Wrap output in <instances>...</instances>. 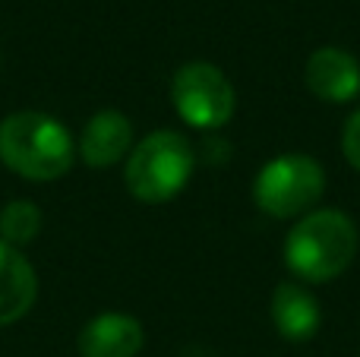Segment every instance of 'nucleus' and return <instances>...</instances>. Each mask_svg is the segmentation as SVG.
<instances>
[{"instance_id": "obj_1", "label": "nucleus", "mask_w": 360, "mask_h": 357, "mask_svg": "<svg viewBox=\"0 0 360 357\" xmlns=\"http://www.w3.org/2000/svg\"><path fill=\"white\" fill-rule=\"evenodd\" d=\"M76 145L57 117L16 111L0 120V162L25 181H57L73 168Z\"/></svg>"}, {"instance_id": "obj_2", "label": "nucleus", "mask_w": 360, "mask_h": 357, "mask_svg": "<svg viewBox=\"0 0 360 357\" xmlns=\"http://www.w3.org/2000/svg\"><path fill=\"white\" fill-rule=\"evenodd\" d=\"M360 244L357 225L338 209H316L304 215L285 238V263L297 278L323 285L338 278Z\"/></svg>"}, {"instance_id": "obj_3", "label": "nucleus", "mask_w": 360, "mask_h": 357, "mask_svg": "<svg viewBox=\"0 0 360 357\" xmlns=\"http://www.w3.org/2000/svg\"><path fill=\"white\" fill-rule=\"evenodd\" d=\"M193 164H196V152L184 133L155 130L143 143H136V149H130L124 181L133 200L146 206H162L186 187Z\"/></svg>"}, {"instance_id": "obj_4", "label": "nucleus", "mask_w": 360, "mask_h": 357, "mask_svg": "<svg viewBox=\"0 0 360 357\" xmlns=\"http://www.w3.org/2000/svg\"><path fill=\"white\" fill-rule=\"evenodd\" d=\"M326 190V171L316 158L288 152L262 164L253 181V202L272 219H294L319 202Z\"/></svg>"}, {"instance_id": "obj_5", "label": "nucleus", "mask_w": 360, "mask_h": 357, "mask_svg": "<svg viewBox=\"0 0 360 357\" xmlns=\"http://www.w3.org/2000/svg\"><path fill=\"white\" fill-rule=\"evenodd\" d=\"M171 101L184 124L196 130H218L234 117L237 95L231 79L215 63H184L171 79Z\"/></svg>"}, {"instance_id": "obj_6", "label": "nucleus", "mask_w": 360, "mask_h": 357, "mask_svg": "<svg viewBox=\"0 0 360 357\" xmlns=\"http://www.w3.org/2000/svg\"><path fill=\"white\" fill-rule=\"evenodd\" d=\"M304 82L326 105H345L360 95V63L345 48L326 44L307 57Z\"/></svg>"}, {"instance_id": "obj_7", "label": "nucleus", "mask_w": 360, "mask_h": 357, "mask_svg": "<svg viewBox=\"0 0 360 357\" xmlns=\"http://www.w3.org/2000/svg\"><path fill=\"white\" fill-rule=\"evenodd\" d=\"M133 149V124L120 111H98L89 117L79 136V158L89 168H111L120 158H127Z\"/></svg>"}, {"instance_id": "obj_8", "label": "nucleus", "mask_w": 360, "mask_h": 357, "mask_svg": "<svg viewBox=\"0 0 360 357\" xmlns=\"http://www.w3.org/2000/svg\"><path fill=\"white\" fill-rule=\"evenodd\" d=\"M143 323L127 313H98L79 332L82 357H136L143 351Z\"/></svg>"}, {"instance_id": "obj_9", "label": "nucleus", "mask_w": 360, "mask_h": 357, "mask_svg": "<svg viewBox=\"0 0 360 357\" xmlns=\"http://www.w3.org/2000/svg\"><path fill=\"white\" fill-rule=\"evenodd\" d=\"M38 297V278L32 263L0 240V326H13L32 310Z\"/></svg>"}, {"instance_id": "obj_10", "label": "nucleus", "mask_w": 360, "mask_h": 357, "mask_svg": "<svg viewBox=\"0 0 360 357\" xmlns=\"http://www.w3.org/2000/svg\"><path fill=\"white\" fill-rule=\"evenodd\" d=\"M272 323L281 339L288 342H307L319 332V301L307 288L294 282H281L272 294Z\"/></svg>"}, {"instance_id": "obj_11", "label": "nucleus", "mask_w": 360, "mask_h": 357, "mask_svg": "<svg viewBox=\"0 0 360 357\" xmlns=\"http://www.w3.org/2000/svg\"><path fill=\"white\" fill-rule=\"evenodd\" d=\"M41 231V209L29 200H10L0 209V240L10 247H22Z\"/></svg>"}, {"instance_id": "obj_12", "label": "nucleus", "mask_w": 360, "mask_h": 357, "mask_svg": "<svg viewBox=\"0 0 360 357\" xmlns=\"http://www.w3.org/2000/svg\"><path fill=\"white\" fill-rule=\"evenodd\" d=\"M342 152L348 158V164L354 171H360V108L345 120V130H342Z\"/></svg>"}]
</instances>
